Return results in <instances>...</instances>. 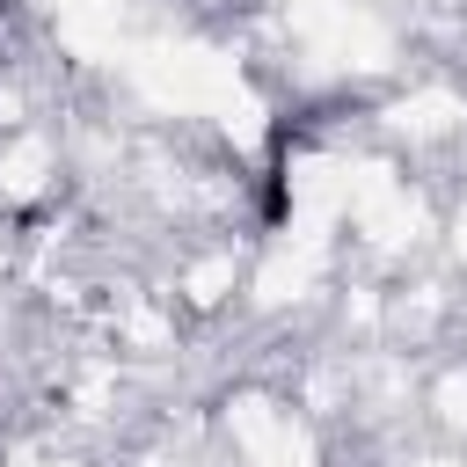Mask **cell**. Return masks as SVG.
I'll return each instance as SVG.
<instances>
[{"mask_svg": "<svg viewBox=\"0 0 467 467\" xmlns=\"http://www.w3.org/2000/svg\"><path fill=\"white\" fill-rule=\"evenodd\" d=\"M292 146H299V124H292V109H277L263 131V175H255V219L263 226L292 219Z\"/></svg>", "mask_w": 467, "mask_h": 467, "instance_id": "obj_1", "label": "cell"}]
</instances>
